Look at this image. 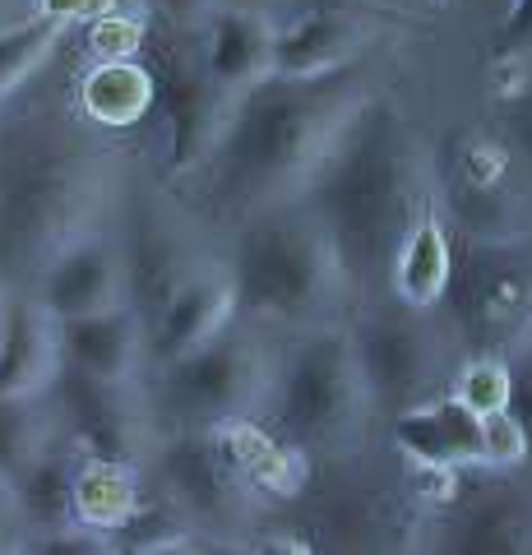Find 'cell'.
<instances>
[{"label": "cell", "mask_w": 532, "mask_h": 555, "mask_svg": "<svg viewBox=\"0 0 532 555\" xmlns=\"http://www.w3.org/2000/svg\"><path fill=\"white\" fill-rule=\"evenodd\" d=\"M47 398H51V408H56L61 430H70V444L79 454L121 459V463L144 459V426L148 422H144L140 385H112V379H93V375L61 366Z\"/></svg>", "instance_id": "11"}, {"label": "cell", "mask_w": 532, "mask_h": 555, "mask_svg": "<svg viewBox=\"0 0 532 555\" xmlns=\"http://www.w3.org/2000/svg\"><path fill=\"white\" fill-rule=\"evenodd\" d=\"M463 352H491L519 361L532 352V236L472 241L458 236L454 283L444 297Z\"/></svg>", "instance_id": "8"}, {"label": "cell", "mask_w": 532, "mask_h": 555, "mask_svg": "<svg viewBox=\"0 0 532 555\" xmlns=\"http://www.w3.org/2000/svg\"><path fill=\"white\" fill-rule=\"evenodd\" d=\"M352 338L371 398L389 422L450 389L458 361L468 357L444 310H417L403 306L399 297L366 301V310L352 324Z\"/></svg>", "instance_id": "6"}, {"label": "cell", "mask_w": 532, "mask_h": 555, "mask_svg": "<svg viewBox=\"0 0 532 555\" xmlns=\"http://www.w3.org/2000/svg\"><path fill=\"white\" fill-rule=\"evenodd\" d=\"M380 42V24L356 10H306L297 20L278 24L273 47V75L283 79H320L348 69Z\"/></svg>", "instance_id": "13"}, {"label": "cell", "mask_w": 532, "mask_h": 555, "mask_svg": "<svg viewBox=\"0 0 532 555\" xmlns=\"http://www.w3.org/2000/svg\"><path fill=\"white\" fill-rule=\"evenodd\" d=\"M509 408H514V416L523 422L528 440H532V352L514 361V403Z\"/></svg>", "instance_id": "36"}, {"label": "cell", "mask_w": 532, "mask_h": 555, "mask_svg": "<svg viewBox=\"0 0 532 555\" xmlns=\"http://www.w3.org/2000/svg\"><path fill=\"white\" fill-rule=\"evenodd\" d=\"M140 463L79 454L75 467V524L83 532H126L140 514Z\"/></svg>", "instance_id": "24"}, {"label": "cell", "mask_w": 532, "mask_h": 555, "mask_svg": "<svg viewBox=\"0 0 532 555\" xmlns=\"http://www.w3.org/2000/svg\"><path fill=\"white\" fill-rule=\"evenodd\" d=\"M10 518H24V509H20V491H14V481L0 473V537H5Z\"/></svg>", "instance_id": "37"}, {"label": "cell", "mask_w": 532, "mask_h": 555, "mask_svg": "<svg viewBox=\"0 0 532 555\" xmlns=\"http://www.w3.org/2000/svg\"><path fill=\"white\" fill-rule=\"evenodd\" d=\"M158 102V79L140 61H93L79 79V116L93 130H134Z\"/></svg>", "instance_id": "23"}, {"label": "cell", "mask_w": 532, "mask_h": 555, "mask_svg": "<svg viewBox=\"0 0 532 555\" xmlns=\"http://www.w3.org/2000/svg\"><path fill=\"white\" fill-rule=\"evenodd\" d=\"M454 259H458V232L444 218L440 199H431L399 246L389 297H399L403 306H417V310H440L454 283Z\"/></svg>", "instance_id": "20"}, {"label": "cell", "mask_w": 532, "mask_h": 555, "mask_svg": "<svg viewBox=\"0 0 532 555\" xmlns=\"http://www.w3.org/2000/svg\"><path fill=\"white\" fill-rule=\"evenodd\" d=\"M232 278L242 320L297 328V334L338 324V310L352 301L334 241L301 199L242 218Z\"/></svg>", "instance_id": "4"}, {"label": "cell", "mask_w": 532, "mask_h": 555, "mask_svg": "<svg viewBox=\"0 0 532 555\" xmlns=\"http://www.w3.org/2000/svg\"><path fill=\"white\" fill-rule=\"evenodd\" d=\"M273 47H278V20L250 5H222L204 42V69L232 93H246L273 75Z\"/></svg>", "instance_id": "21"}, {"label": "cell", "mask_w": 532, "mask_h": 555, "mask_svg": "<svg viewBox=\"0 0 532 555\" xmlns=\"http://www.w3.org/2000/svg\"><path fill=\"white\" fill-rule=\"evenodd\" d=\"M482 467L486 473H523V467H532V440L514 408L482 416Z\"/></svg>", "instance_id": "30"}, {"label": "cell", "mask_w": 532, "mask_h": 555, "mask_svg": "<svg viewBox=\"0 0 532 555\" xmlns=\"http://www.w3.org/2000/svg\"><path fill=\"white\" fill-rule=\"evenodd\" d=\"M148 5L158 10L171 28L195 33V28H209L213 14H218L222 5H232V0H148Z\"/></svg>", "instance_id": "32"}, {"label": "cell", "mask_w": 532, "mask_h": 555, "mask_svg": "<svg viewBox=\"0 0 532 555\" xmlns=\"http://www.w3.org/2000/svg\"><path fill=\"white\" fill-rule=\"evenodd\" d=\"M5 310H10V292L0 287V328H5Z\"/></svg>", "instance_id": "39"}, {"label": "cell", "mask_w": 532, "mask_h": 555, "mask_svg": "<svg viewBox=\"0 0 532 555\" xmlns=\"http://www.w3.org/2000/svg\"><path fill=\"white\" fill-rule=\"evenodd\" d=\"M116 0H33V14L38 20H51V24H93L102 14H112Z\"/></svg>", "instance_id": "33"}, {"label": "cell", "mask_w": 532, "mask_h": 555, "mask_svg": "<svg viewBox=\"0 0 532 555\" xmlns=\"http://www.w3.org/2000/svg\"><path fill=\"white\" fill-rule=\"evenodd\" d=\"M436 199V149L399 102L375 93L301 204L329 232L356 301L389 297L407 228Z\"/></svg>", "instance_id": "1"}, {"label": "cell", "mask_w": 532, "mask_h": 555, "mask_svg": "<svg viewBox=\"0 0 532 555\" xmlns=\"http://www.w3.org/2000/svg\"><path fill=\"white\" fill-rule=\"evenodd\" d=\"M273 366L264 347L246 328H222L213 343L163 366V398L181 426H218L246 416L269 398Z\"/></svg>", "instance_id": "9"}, {"label": "cell", "mask_w": 532, "mask_h": 555, "mask_svg": "<svg viewBox=\"0 0 532 555\" xmlns=\"http://www.w3.org/2000/svg\"><path fill=\"white\" fill-rule=\"evenodd\" d=\"M56 408L47 393H14L0 398V473L14 486L38 463L51 444H56Z\"/></svg>", "instance_id": "25"}, {"label": "cell", "mask_w": 532, "mask_h": 555, "mask_svg": "<svg viewBox=\"0 0 532 555\" xmlns=\"http://www.w3.org/2000/svg\"><path fill=\"white\" fill-rule=\"evenodd\" d=\"M61 42H65V24L38 20V14H33V24L0 28V107H10V98L56 56Z\"/></svg>", "instance_id": "28"}, {"label": "cell", "mask_w": 532, "mask_h": 555, "mask_svg": "<svg viewBox=\"0 0 532 555\" xmlns=\"http://www.w3.org/2000/svg\"><path fill=\"white\" fill-rule=\"evenodd\" d=\"M33 297L51 310L56 324L98 315V310H112V306H130L126 246L107 232L79 236L75 246H65L42 269V278L33 283Z\"/></svg>", "instance_id": "12"}, {"label": "cell", "mask_w": 532, "mask_h": 555, "mask_svg": "<svg viewBox=\"0 0 532 555\" xmlns=\"http://www.w3.org/2000/svg\"><path fill=\"white\" fill-rule=\"evenodd\" d=\"M371 98L375 79L366 61L320 79L269 75L236 93L228 134L204 167L209 195L242 218L297 204Z\"/></svg>", "instance_id": "3"}, {"label": "cell", "mask_w": 532, "mask_h": 555, "mask_svg": "<svg viewBox=\"0 0 532 555\" xmlns=\"http://www.w3.org/2000/svg\"><path fill=\"white\" fill-rule=\"evenodd\" d=\"M61 357L79 375L112 379V385H140L148 361V324L134 306H112L83 320H65Z\"/></svg>", "instance_id": "16"}, {"label": "cell", "mask_w": 532, "mask_h": 555, "mask_svg": "<svg viewBox=\"0 0 532 555\" xmlns=\"http://www.w3.org/2000/svg\"><path fill=\"white\" fill-rule=\"evenodd\" d=\"M222 459L232 463V473L246 481L250 495H269V500H287L297 495L311 467H306V449L283 440L278 430L255 426L250 416H232V422L213 426Z\"/></svg>", "instance_id": "22"}, {"label": "cell", "mask_w": 532, "mask_h": 555, "mask_svg": "<svg viewBox=\"0 0 532 555\" xmlns=\"http://www.w3.org/2000/svg\"><path fill=\"white\" fill-rule=\"evenodd\" d=\"M264 403L273 430L306 454H356L380 408H375L362 357H356L352 324H324L311 334H297L283 366L269 379Z\"/></svg>", "instance_id": "5"}, {"label": "cell", "mask_w": 532, "mask_h": 555, "mask_svg": "<svg viewBox=\"0 0 532 555\" xmlns=\"http://www.w3.org/2000/svg\"><path fill=\"white\" fill-rule=\"evenodd\" d=\"M236 320H242V297H236L232 269L228 273H191L177 297L148 320V361L171 366V361L191 357L195 347L213 343L222 328H232Z\"/></svg>", "instance_id": "15"}, {"label": "cell", "mask_w": 532, "mask_h": 555, "mask_svg": "<svg viewBox=\"0 0 532 555\" xmlns=\"http://www.w3.org/2000/svg\"><path fill=\"white\" fill-rule=\"evenodd\" d=\"M436 199L458 236H532V177L505 126H472L436 149Z\"/></svg>", "instance_id": "7"}, {"label": "cell", "mask_w": 532, "mask_h": 555, "mask_svg": "<svg viewBox=\"0 0 532 555\" xmlns=\"http://www.w3.org/2000/svg\"><path fill=\"white\" fill-rule=\"evenodd\" d=\"M185 278L191 273H185L181 250L171 236L140 232L134 241H126V287H130V306L144 315V324L177 297Z\"/></svg>", "instance_id": "26"}, {"label": "cell", "mask_w": 532, "mask_h": 555, "mask_svg": "<svg viewBox=\"0 0 532 555\" xmlns=\"http://www.w3.org/2000/svg\"><path fill=\"white\" fill-rule=\"evenodd\" d=\"M232 5H250V10H264V14H273V20H278V14L291 5V0H232Z\"/></svg>", "instance_id": "38"}, {"label": "cell", "mask_w": 532, "mask_h": 555, "mask_svg": "<svg viewBox=\"0 0 532 555\" xmlns=\"http://www.w3.org/2000/svg\"><path fill=\"white\" fill-rule=\"evenodd\" d=\"M236 107V93L222 89L209 69H181L171 75L167 93H163V112H167V171L171 177H195L209 167L218 153L228 120Z\"/></svg>", "instance_id": "14"}, {"label": "cell", "mask_w": 532, "mask_h": 555, "mask_svg": "<svg viewBox=\"0 0 532 555\" xmlns=\"http://www.w3.org/2000/svg\"><path fill=\"white\" fill-rule=\"evenodd\" d=\"M523 473L468 467L463 486L436 518V546L444 551H532V486Z\"/></svg>", "instance_id": "10"}, {"label": "cell", "mask_w": 532, "mask_h": 555, "mask_svg": "<svg viewBox=\"0 0 532 555\" xmlns=\"http://www.w3.org/2000/svg\"><path fill=\"white\" fill-rule=\"evenodd\" d=\"M389 440L407 463L440 467H482V412H472L454 389L399 412L389 422Z\"/></svg>", "instance_id": "17"}, {"label": "cell", "mask_w": 532, "mask_h": 555, "mask_svg": "<svg viewBox=\"0 0 532 555\" xmlns=\"http://www.w3.org/2000/svg\"><path fill=\"white\" fill-rule=\"evenodd\" d=\"M431 10H450V5H458V0H426Z\"/></svg>", "instance_id": "40"}, {"label": "cell", "mask_w": 532, "mask_h": 555, "mask_svg": "<svg viewBox=\"0 0 532 555\" xmlns=\"http://www.w3.org/2000/svg\"><path fill=\"white\" fill-rule=\"evenodd\" d=\"M121 163L51 112L0 107V287L28 292L79 236L102 232Z\"/></svg>", "instance_id": "2"}, {"label": "cell", "mask_w": 532, "mask_h": 555, "mask_svg": "<svg viewBox=\"0 0 532 555\" xmlns=\"http://www.w3.org/2000/svg\"><path fill=\"white\" fill-rule=\"evenodd\" d=\"M0 28H10V24H5V0H0Z\"/></svg>", "instance_id": "41"}, {"label": "cell", "mask_w": 532, "mask_h": 555, "mask_svg": "<svg viewBox=\"0 0 532 555\" xmlns=\"http://www.w3.org/2000/svg\"><path fill=\"white\" fill-rule=\"evenodd\" d=\"M501 51H532V0H509L501 24Z\"/></svg>", "instance_id": "34"}, {"label": "cell", "mask_w": 532, "mask_h": 555, "mask_svg": "<svg viewBox=\"0 0 532 555\" xmlns=\"http://www.w3.org/2000/svg\"><path fill=\"white\" fill-rule=\"evenodd\" d=\"M61 366V324L33 292H10L5 328H0V398L47 393Z\"/></svg>", "instance_id": "19"}, {"label": "cell", "mask_w": 532, "mask_h": 555, "mask_svg": "<svg viewBox=\"0 0 532 555\" xmlns=\"http://www.w3.org/2000/svg\"><path fill=\"white\" fill-rule=\"evenodd\" d=\"M501 126L509 130L514 149H519V158H523L528 177H532V98H528V102H519V107H509V112H505V120H501Z\"/></svg>", "instance_id": "35"}, {"label": "cell", "mask_w": 532, "mask_h": 555, "mask_svg": "<svg viewBox=\"0 0 532 555\" xmlns=\"http://www.w3.org/2000/svg\"><path fill=\"white\" fill-rule=\"evenodd\" d=\"M144 38H148L144 14L112 10V14H102V20L89 24V51H93V61H130V56H140Z\"/></svg>", "instance_id": "31"}, {"label": "cell", "mask_w": 532, "mask_h": 555, "mask_svg": "<svg viewBox=\"0 0 532 555\" xmlns=\"http://www.w3.org/2000/svg\"><path fill=\"white\" fill-rule=\"evenodd\" d=\"M163 477L171 486V495L181 500L191 514L209 518H232L250 505L246 481L232 473V463L222 459L213 426H185L163 454Z\"/></svg>", "instance_id": "18"}, {"label": "cell", "mask_w": 532, "mask_h": 555, "mask_svg": "<svg viewBox=\"0 0 532 555\" xmlns=\"http://www.w3.org/2000/svg\"><path fill=\"white\" fill-rule=\"evenodd\" d=\"M472 412H501L514 403V361L509 357H491V352H468L454 371L450 385Z\"/></svg>", "instance_id": "29"}, {"label": "cell", "mask_w": 532, "mask_h": 555, "mask_svg": "<svg viewBox=\"0 0 532 555\" xmlns=\"http://www.w3.org/2000/svg\"><path fill=\"white\" fill-rule=\"evenodd\" d=\"M75 467L79 454L70 459L61 444H51L47 454L20 477V509L28 524H38L47 532H61L65 524H75Z\"/></svg>", "instance_id": "27"}]
</instances>
